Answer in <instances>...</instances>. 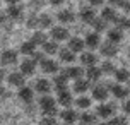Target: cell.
<instances>
[{"label":"cell","mask_w":130,"mask_h":125,"mask_svg":"<svg viewBox=\"0 0 130 125\" xmlns=\"http://www.w3.org/2000/svg\"><path fill=\"white\" fill-rule=\"evenodd\" d=\"M32 58L36 60V62H41V60L45 58V55H43V53H38V52H34V53H32Z\"/></svg>","instance_id":"obj_42"},{"label":"cell","mask_w":130,"mask_h":125,"mask_svg":"<svg viewBox=\"0 0 130 125\" xmlns=\"http://www.w3.org/2000/svg\"><path fill=\"white\" fill-rule=\"evenodd\" d=\"M22 14H24V10H22V7H21L19 4H12V5L7 7V15H9L10 19H21Z\"/></svg>","instance_id":"obj_22"},{"label":"cell","mask_w":130,"mask_h":125,"mask_svg":"<svg viewBox=\"0 0 130 125\" xmlns=\"http://www.w3.org/2000/svg\"><path fill=\"white\" fill-rule=\"evenodd\" d=\"M86 75H87V79L89 81H99L101 79V75H103V70L96 65H91L87 67V70H86Z\"/></svg>","instance_id":"obj_26"},{"label":"cell","mask_w":130,"mask_h":125,"mask_svg":"<svg viewBox=\"0 0 130 125\" xmlns=\"http://www.w3.org/2000/svg\"><path fill=\"white\" fill-rule=\"evenodd\" d=\"M58 55H60V60H62L63 64H72V62L75 60V53L72 52L69 46H67V48H62V50H58Z\"/></svg>","instance_id":"obj_23"},{"label":"cell","mask_w":130,"mask_h":125,"mask_svg":"<svg viewBox=\"0 0 130 125\" xmlns=\"http://www.w3.org/2000/svg\"><path fill=\"white\" fill-rule=\"evenodd\" d=\"M65 0H50V4H52L53 7H58V5H62Z\"/></svg>","instance_id":"obj_45"},{"label":"cell","mask_w":130,"mask_h":125,"mask_svg":"<svg viewBox=\"0 0 130 125\" xmlns=\"http://www.w3.org/2000/svg\"><path fill=\"white\" fill-rule=\"evenodd\" d=\"M75 105H77V108H80V110H87V108L91 106V99L86 98V96H79V98L75 99Z\"/></svg>","instance_id":"obj_35"},{"label":"cell","mask_w":130,"mask_h":125,"mask_svg":"<svg viewBox=\"0 0 130 125\" xmlns=\"http://www.w3.org/2000/svg\"><path fill=\"white\" fill-rule=\"evenodd\" d=\"M99 50H101V55L103 57H115L118 53V46L117 43H111V41H106V43H103V45H99Z\"/></svg>","instance_id":"obj_6"},{"label":"cell","mask_w":130,"mask_h":125,"mask_svg":"<svg viewBox=\"0 0 130 125\" xmlns=\"http://www.w3.org/2000/svg\"><path fill=\"white\" fill-rule=\"evenodd\" d=\"M38 26H39V17L32 15V17H29V19H27V27L34 29V27H38Z\"/></svg>","instance_id":"obj_39"},{"label":"cell","mask_w":130,"mask_h":125,"mask_svg":"<svg viewBox=\"0 0 130 125\" xmlns=\"http://www.w3.org/2000/svg\"><path fill=\"white\" fill-rule=\"evenodd\" d=\"M24 81H26V75L21 72H10L7 75V82L14 87H21V86H24Z\"/></svg>","instance_id":"obj_4"},{"label":"cell","mask_w":130,"mask_h":125,"mask_svg":"<svg viewBox=\"0 0 130 125\" xmlns=\"http://www.w3.org/2000/svg\"><path fill=\"white\" fill-rule=\"evenodd\" d=\"M106 38H108V41H111V43H120V41L123 40V29H120V27H113V29H110V31H106Z\"/></svg>","instance_id":"obj_16"},{"label":"cell","mask_w":130,"mask_h":125,"mask_svg":"<svg viewBox=\"0 0 130 125\" xmlns=\"http://www.w3.org/2000/svg\"><path fill=\"white\" fill-rule=\"evenodd\" d=\"M115 113H117V106L113 105V103H103V105L98 106V110H96V115L104 118V120L111 118Z\"/></svg>","instance_id":"obj_2"},{"label":"cell","mask_w":130,"mask_h":125,"mask_svg":"<svg viewBox=\"0 0 130 125\" xmlns=\"http://www.w3.org/2000/svg\"><path fill=\"white\" fill-rule=\"evenodd\" d=\"M79 120H80L82 123H94V122H96V115L86 112V113H82V115L79 117Z\"/></svg>","instance_id":"obj_37"},{"label":"cell","mask_w":130,"mask_h":125,"mask_svg":"<svg viewBox=\"0 0 130 125\" xmlns=\"http://www.w3.org/2000/svg\"><path fill=\"white\" fill-rule=\"evenodd\" d=\"M115 79H117V82H128L130 81V70L128 69H118V70H115Z\"/></svg>","instance_id":"obj_29"},{"label":"cell","mask_w":130,"mask_h":125,"mask_svg":"<svg viewBox=\"0 0 130 125\" xmlns=\"http://www.w3.org/2000/svg\"><path fill=\"white\" fill-rule=\"evenodd\" d=\"M79 17L84 21V22H91V21L96 17V10H94V7H92V5L82 7V9L79 10Z\"/></svg>","instance_id":"obj_13"},{"label":"cell","mask_w":130,"mask_h":125,"mask_svg":"<svg viewBox=\"0 0 130 125\" xmlns=\"http://www.w3.org/2000/svg\"><path fill=\"white\" fill-rule=\"evenodd\" d=\"M92 26V31H98V33H103L106 31V26H108V22L103 19V17H94V19L89 22Z\"/></svg>","instance_id":"obj_27"},{"label":"cell","mask_w":130,"mask_h":125,"mask_svg":"<svg viewBox=\"0 0 130 125\" xmlns=\"http://www.w3.org/2000/svg\"><path fill=\"white\" fill-rule=\"evenodd\" d=\"M60 117H62V120H63L65 123H74V122H77V118H79V115L74 112V110H70L69 106L60 113Z\"/></svg>","instance_id":"obj_24"},{"label":"cell","mask_w":130,"mask_h":125,"mask_svg":"<svg viewBox=\"0 0 130 125\" xmlns=\"http://www.w3.org/2000/svg\"><path fill=\"white\" fill-rule=\"evenodd\" d=\"M72 92L70 91H67V89H60L58 94H57V103L58 105H62L63 108H67V106H70L72 105Z\"/></svg>","instance_id":"obj_8"},{"label":"cell","mask_w":130,"mask_h":125,"mask_svg":"<svg viewBox=\"0 0 130 125\" xmlns=\"http://www.w3.org/2000/svg\"><path fill=\"white\" fill-rule=\"evenodd\" d=\"M123 112L127 113V115H130V99L123 103Z\"/></svg>","instance_id":"obj_44"},{"label":"cell","mask_w":130,"mask_h":125,"mask_svg":"<svg viewBox=\"0 0 130 125\" xmlns=\"http://www.w3.org/2000/svg\"><path fill=\"white\" fill-rule=\"evenodd\" d=\"M15 62H17V52H14V50H5L0 55V64L2 65H14Z\"/></svg>","instance_id":"obj_11"},{"label":"cell","mask_w":130,"mask_h":125,"mask_svg":"<svg viewBox=\"0 0 130 125\" xmlns=\"http://www.w3.org/2000/svg\"><path fill=\"white\" fill-rule=\"evenodd\" d=\"M57 19H58L62 24H70V22L75 21V14H74V10H70V9H63V10H60V12L57 14Z\"/></svg>","instance_id":"obj_14"},{"label":"cell","mask_w":130,"mask_h":125,"mask_svg":"<svg viewBox=\"0 0 130 125\" xmlns=\"http://www.w3.org/2000/svg\"><path fill=\"white\" fill-rule=\"evenodd\" d=\"M111 4H118V5H120V4H122V0H110Z\"/></svg>","instance_id":"obj_49"},{"label":"cell","mask_w":130,"mask_h":125,"mask_svg":"<svg viewBox=\"0 0 130 125\" xmlns=\"http://www.w3.org/2000/svg\"><path fill=\"white\" fill-rule=\"evenodd\" d=\"M31 41H32V43H34L36 46H41V45H43V43L46 41V34H45V33H41V31H36V33L32 34Z\"/></svg>","instance_id":"obj_34"},{"label":"cell","mask_w":130,"mask_h":125,"mask_svg":"<svg viewBox=\"0 0 130 125\" xmlns=\"http://www.w3.org/2000/svg\"><path fill=\"white\" fill-rule=\"evenodd\" d=\"M110 120V123L111 125H123V123H127V118H125V117H115V115H113V117H111V118H108Z\"/></svg>","instance_id":"obj_38"},{"label":"cell","mask_w":130,"mask_h":125,"mask_svg":"<svg viewBox=\"0 0 130 125\" xmlns=\"http://www.w3.org/2000/svg\"><path fill=\"white\" fill-rule=\"evenodd\" d=\"M63 72L67 74V77H69V79H79V77H82L84 70H82L80 67H77V65H72V67H67Z\"/></svg>","instance_id":"obj_28"},{"label":"cell","mask_w":130,"mask_h":125,"mask_svg":"<svg viewBox=\"0 0 130 125\" xmlns=\"http://www.w3.org/2000/svg\"><path fill=\"white\" fill-rule=\"evenodd\" d=\"M128 92H130V86H128Z\"/></svg>","instance_id":"obj_51"},{"label":"cell","mask_w":130,"mask_h":125,"mask_svg":"<svg viewBox=\"0 0 130 125\" xmlns=\"http://www.w3.org/2000/svg\"><path fill=\"white\" fill-rule=\"evenodd\" d=\"M101 70H103V74H115V65H113V62H110V60H104L103 65H101Z\"/></svg>","instance_id":"obj_36"},{"label":"cell","mask_w":130,"mask_h":125,"mask_svg":"<svg viewBox=\"0 0 130 125\" xmlns=\"http://www.w3.org/2000/svg\"><path fill=\"white\" fill-rule=\"evenodd\" d=\"M4 19H5V17H4V14L0 12V26H2V22H4Z\"/></svg>","instance_id":"obj_50"},{"label":"cell","mask_w":130,"mask_h":125,"mask_svg":"<svg viewBox=\"0 0 130 125\" xmlns=\"http://www.w3.org/2000/svg\"><path fill=\"white\" fill-rule=\"evenodd\" d=\"M39 108L43 115H57V99L48 96V94H43V98L39 99Z\"/></svg>","instance_id":"obj_1"},{"label":"cell","mask_w":130,"mask_h":125,"mask_svg":"<svg viewBox=\"0 0 130 125\" xmlns=\"http://www.w3.org/2000/svg\"><path fill=\"white\" fill-rule=\"evenodd\" d=\"M5 94H7L5 87H2V86H0V98H2V96H5Z\"/></svg>","instance_id":"obj_46"},{"label":"cell","mask_w":130,"mask_h":125,"mask_svg":"<svg viewBox=\"0 0 130 125\" xmlns=\"http://www.w3.org/2000/svg\"><path fill=\"white\" fill-rule=\"evenodd\" d=\"M115 24H117V27H120V29H130V17H125V15H122V17H118L113 21Z\"/></svg>","instance_id":"obj_32"},{"label":"cell","mask_w":130,"mask_h":125,"mask_svg":"<svg viewBox=\"0 0 130 125\" xmlns=\"http://www.w3.org/2000/svg\"><path fill=\"white\" fill-rule=\"evenodd\" d=\"M69 48H70L74 53H82L86 48V43L82 38L79 36H74V38H69Z\"/></svg>","instance_id":"obj_12"},{"label":"cell","mask_w":130,"mask_h":125,"mask_svg":"<svg viewBox=\"0 0 130 125\" xmlns=\"http://www.w3.org/2000/svg\"><path fill=\"white\" fill-rule=\"evenodd\" d=\"M96 62H98V57L91 52H82L80 53V64L86 67H91V65H96Z\"/></svg>","instance_id":"obj_19"},{"label":"cell","mask_w":130,"mask_h":125,"mask_svg":"<svg viewBox=\"0 0 130 125\" xmlns=\"http://www.w3.org/2000/svg\"><path fill=\"white\" fill-rule=\"evenodd\" d=\"M92 98L96 99V101H106L108 99V87L103 84L92 87Z\"/></svg>","instance_id":"obj_15"},{"label":"cell","mask_w":130,"mask_h":125,"mask_svg":"<svg viewBox=\"0 0 130 125\" xmlns=\"http://www.w3.org/2000/svg\"><path fill=\"white\" fill-rule=\"evenodd\" d=\"M39 64H41V70L45 74H57L58 72V64L52 58H43Z\"/></svg>","instance_id":"obj_7"},{"label":"cell","mask_w":130,"mask_h":125,"mask_svg":"<svg viewBox=\"0 0 130 125\" xmlns=\"http://www.w3.org/2000/svg\"><path fill=\"white\" fill-rule=\"evenodd\" d=\"M67 82H69V77H67V74H55V77H53V86H55V89L60 91V89H67Z\"/></svg>","instance_id":"obj_18"},{"label":"cell","mask_w":130,"mask_h":125,"mask_svg":"<svg viewBox=\"0 0 130 125\" xmlns=\"http://www.w3.org/2000/svg\"><path fill=\"white\" fill-rule=\"evenodd\" d=\"M19 99L21 101H24V103H31L32 98H34V91H32L31 87H27V86H21L19 87Z\"/></svg>","instance_id":"obj_17"},{"label":"cell","mask_w":130,"mask_h":125,"mask_svg":"<svg viewBox=\"0 0 130 125\" xmlns=\"http://www.w3.org/2000/svg\"><path fill=\"white\" fill-rule=\"evenodd\" d=\"M43 52L46 53V55H55V53H58V41H55V40H52V41H48L46 40L45 43H43Z\"/></svg>","instance_id":"obj_25"},{"label":"cell","mask_w":130,"mask_h":125,"mask_svg":"<svg viewBox=\"0 0 130 125\" xmlns=\"http://www.w3.org/2000/svg\"><path fill=\"white\" fill-rule=\"evenodd\" d=\"M110 89H111L113 96H115L117 99H127V96L130 94V92H128V87H123V86H122V82H117V84L110 86Z\"/></svg>","instance_id":"obj_9"},{"label":"cell","mask_w":130,"mask_h":125,"mask_svg":"<svg viewBox=\"0 0 130 125\" xmlns=\"http://www.w3.org/2000/svg\"><path fill=\"white\" fill-rule=\"evenodd\" d=\"M5 79V72L4 70H0V84H2V81Z\"/></svg>","instance_id":"obj_47"},{"label":"cell","mask_w":130,"mask_h":125,"mask_svg":"<svg viewBox=\"0 0 130 125\" xmlns=\"http://www.w3.org/2000/svg\"><path fill=\"white\" fill-rule=\"evenodd\" d=\"M122 9H123L125 12H130V0H122Z\"/></svg>","instance_id":"obj_41"},{"label":"cell","mask_w":130,"mask_h":125,"mask_svg":"<svg viewBox=\"0 0 130 125\" xmlns=\"http://www.w3.org/2000/svg\"><path fill=\"white\" fill-rule=\"evenodd\" d=\"M103 4H104V0H89V5H92V7L103 5Z\"/></svg>","instance_id":"obj_43"},{"label":"cell","mask_w":130,"mask_h":125,"mask_svg":"<svg viewBox=\"0 0 130 125\" xmlns=\"http://www.w3.org/2000/svg\"><path fill=\"white\" fill-rule=\"evenodd\" d=\"M34 89L41 94H48V92L52 91V82L48 79H38L34 82Z\"/></svg>","instance_id":"obj_20"},{"label":"cell","mask_w":130,"mask_h":125,"mask_svg":"<svg viewBox=\"0 0 130 125\" xmlns=\"http://www.w3.org/2000/svg\"><path fill=\"white\" fill-rule=\"evenodd\" d=\"M87 89H89V79H82V77L75 79V82H74V92L84 94Z\"/></svg>","instance_id":"obj_21"},{"label":"cell","mask_w":130,"mask_h":125,"mask_svg":"<svg viewBox=\"0 0 130 125\" xmlns=\"http://www.w3.org/2000/svg\"><path fill=\"white\" fill-rule=\"evenodd\" d=\"M34 52H36V45H34L31 40L24 41V43L21 45V53H22V55H32Z\"/></svg>","instance_id":"obj_31"},{"label":"cell","mask_w":130,"mask_h":125,"mask_svg":"<svg viewBox=\"0 0 130 125\" xmlns=\"http://www.w3.org/2000/svg\"><path fill=\"white\" fill-rule=\"evenodd\" d=\"M101 17H103L106 22L115 21V19H117V10H115L113 7H104L103 10H101Z\"/></svg>","instance_id":"obj_30"},{"label":"cell","mask_w":130,"mask_h":125,"mask_svg":"<svg viewBox=\"0 0 130 125\" xmlns=\"http://www.w3.org/2000/svg\"><path fill=\"white\" fill-rule=\"evenodd\" d=\"M52 40L55 41H65L69 40V29L65 26H55L52 27Z\"/></svg>","instance_id":"obj_5"},{"label":"cell","mask_w":130,"mask_h":125,"mask_svg":"<svg viewBox=\"0 0 130 125\" xmlns=\"http://www.w3.org/2000/svg\"><path fill=\"white\" fill-rule=\"evenodd\" d=\"M84 43L89 50H96V48H99V45H101V36H99L98 31H91V33L86 34Z\"/></svg>","instance_id":"obj_3"},{"label":"cell","mask_w":130,"mask_h":125,"mask_svg":"<svg viewBox=\"0 0 130 125\" xmlns=\"http://www.w3.org/2000/svg\"><path fill=\"white\" fill-rule=\"evenodd\" d=\"M21 0H7V4H9V5H12V4H19Z\"/></svg>","instance_id":"obj_48"},{"label":"cell","mask_w":130,"mask_h":125,"mask_svg":"<svg viewBox=\"0 0 130 125\" xmlns=\"http://www.w3.org/2000/svg\"><path fill=\"white\" fill-rule=\"evenodd\" d=\"M39 27H43V29L53 27V19L48 14H41V15H39Z\"/></svg>","instance_id":"obj_33"},{"label":"cell","mask_w":130,"mask_h":125,"mask_svg":"<svg viewBox=\"0 0 130 125\" xmlns=\"http://www.w3.org/2000/svg\"><path fill=\"white\" fill-rule=\"evenodd\" d=\"M36 70V60L34 58H24L21 62V72L24 75H32Z\"/></svg>","instance_id":"obj_10"},{"label":"cell","mask_w":130,"mask_h":125,"mask_svg":"<svg viewBox=\"0 0 130 125\" xmlns=\"http://www.w3.org/2000/svg\"><path fill=\"white\" fill-rule=\"evenodd\" d=\"M55 122H57V120H55V117H52V115H45V118L41 120V123H45V125H53Z\"/></svg>","instance_id":"obj_40"}]
</instances>
